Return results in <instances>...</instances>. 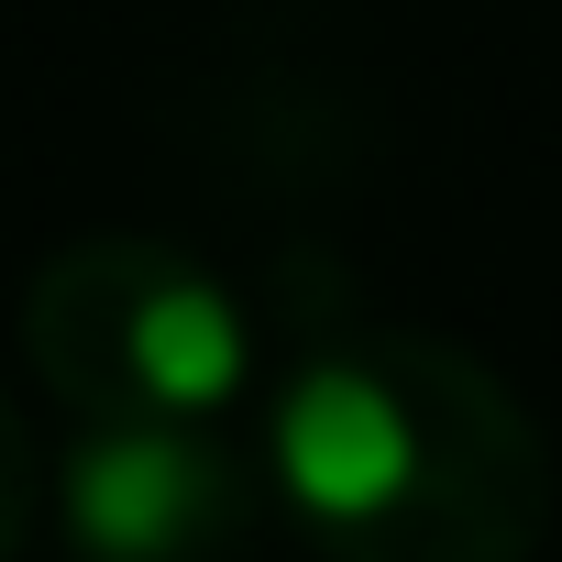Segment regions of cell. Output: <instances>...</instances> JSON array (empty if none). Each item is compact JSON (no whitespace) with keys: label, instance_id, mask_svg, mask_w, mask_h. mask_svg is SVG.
Segmentation results:
<instances>
[{"label":"cell","instance_id":"obj_1","mask_svg":"<svg viewBox=\"0 0 562 562\" xmlns=\"http://www.w3.org/2000/svg\"><path fill=\"white\" fill-rule=\"evenodd\" d=\"M288 375L265 397V496L321 562H529L551 452L496 364L342 288H288Z\"/></svg>","mask_w":562,"mask_h":562},{"label":"cell","instance_id":"obj_4","mask_svg":"<svg viewBox=\"0 0 562 562\" xmlns=\"http://www.w3.org/2000/svg\"><path fill=\"white\" fill-rule=\"evenodd\" d=\"M34 529H45V452H34L12 386H0V562H23Z\"/></svg>","mask_w":562,"mask_h":562},{"label":"cell","instance_id":"obj_2","mask_svg":"<svg viewBox=\"0 0 562 562\" xmlns=\"http://www.w3.org/2000/svg\"><path fill=\"white\" fill-rule=\"evenodd\" d=\"M23 353L67 419L221 430L254 397V310L188 243L78 232L23 276Z\"/></svg>","mask_w":562,"mask_h":562},{"label":"cell","instance_id":"obj_3","mask_svg":"<svg viewBox=\"0 0 562 562\" xmlns=\"http://www.w3.org/2000/svg\"><path fill=\"white\" fill-rule=\"evenodd\" d=\"M254 507H265V474L221 430L78 419L56 474H45V518H56L67 562H243Z\"/></svg>","mask_w":562,"mask_h":562}]
</instances>
